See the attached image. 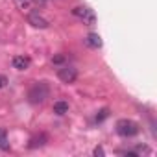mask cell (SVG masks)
<instances>
[{"mask_svg": "<svg viewBox=\"0 0 157 157\" xmlns=\"http://www.w3.org/2000/svg\"><path fill=\"white\" fill-rule=\"evenodd\" d=\"M50 96V87L46 82H37L30 91H28V100L30 104H43Z\"/></svg>", "mask_w": 157, "mask_h": 157, "instance_id": "cell-1", "label": "cell"}, {"mask_svg": "<svg viewBox=\"0 0 157 157\" xmlns=\"http://www.w3.org/2000/svg\"><path fill=\"white\" fill-rule=\"evenodd\" d=\"M115 128H117V133H118L120 137H135V135L140 131L139 124H137L135 120H131V118H120Z\"/></svg>", "mask_w": 157, "mask_h": 157, "instance_id": "cell-2", "label": "cell"}, {"mask_svg": "<svg viewBox=\"0 0 157 157\" xmlns=\"http://www.w3.org/2000/svg\"><path fill=\"white\" fill-rule=\"evenodd\" d=\"M72 13H74L78 19H82L83 24H87V26H94V24H96V15H94V11H93L91 8H87V6H78V8L72 10Z\"/></svg>", "mask_w": 157, "mask_h": 157, "instance_id": "cell-3", "label": "cell"}, {"mask_svg": "<svg viewBox=\"0 0 157 157\" xmlns=\"http://www.w3.org/2000/svg\"><path fill=\"white\" fill-rule=\"evenodd\" d=\"M57 78L63 82V83H74L76 78H78V70L70 65H63L59 70H57Z\"/></svg>", "mask_w": 157, "mask_h": 157, "instance_id": "cell-4", "label": "cell"}, {"mask_svg": "<svg viewBox=\"0 0 157 157\" xmlns=\"http://www.w3.org/2000/svg\"><path fill=\"white\" fill-rule=\"evenodd\" d=\"M28 22L33 26V28H41V30H44V28H48V21L44 19V17H41L39 13H30L28 15Z\"/></svg>", "mask_w": 157, "mask_h": 157, "instance_id": "cell-5", "label": "cell"}, {"mask_svg": "<svg viewBox=\"0 0 157 157\" xmlns=\"http://www.w3.org/2000/svg\"><path fill=\"white\" fill-rule=\"evenodd\" d=\"M11 65H13V68H17V70H26V68H30L32 59H30L28 56H15L13 61H11Z\"/></svg>", "mask_w": 157, "mask_h": 157, "instance_id": "cell-6", "label": "cell"}, {"mask_svg": "<svg viewBox=\"0 0 157 157\" xmlns=\"http://www.w3.org/2000/svg\"><path fill=\"white\" fill-rule=\"evenodd\" d=\"M48 142V135L46 133H39V135H35V137H32L30 139V148H41V146H44Z\"/></svg>", "mask_w": 157, "mask_h": 157, "instance_id": "cell-7", "label": "cell"}, {"mask_svg": "<svg viewBox=\"0 0 157 157\" xmlns=\"http://www.w3.org/2000/svg\"><path fill=\"white\" fill-rule=\"evenodd\" d=\"M85 44L91 46V48H100V46H102V37H100L98 33H89V35L85 37Z\"/></svg>", "mask_w": 157, "mask_h": 157, "instance_id": "cell-8", "label": "cell"}, {"mask_svg": "<svg viewBox=\"0 0 157 157\" xmlns=\"http://www.w3.org/2000/svg\"><path fill=\"white\" fill-rule=\"evenodd\" d=\"M54 113H56V115H59V117L67 115V113H68V102H65V100L56 102V104H54Z\"/></svg>", "mask_w": 157, "mask_h": 157, "instance_id": "cell-9", "label": "cell"}, {"mask_svg": "<svg viewBox=\"0 0 157 157\" xmlns=\"http://www.w3.org/2000/svg\"><path fill=\"white\" fill-rule=\"evenodd\" d=\"M0 150H4V151L10 150V142H8V133H6V129H0Z\"/></svg>", "mask_w": 157, "mask_h": 157, "instance_id": "cell-10", "label": "cell"}, {"mask_svg": "<svg viewBox=\"0 0 157 157\" xmlns=\"http://www.w3.org/2000/svg\"><path fill=\"white\" fill-rule=\"evenodd\" d=\"M107 117H109V109H102V111H98V115H96V122H104Z\"/></svg>", "mask_w": 157, "mask_h": 157, "instance_id": "cell-11", "label": "cell"}, {"mask_svg": "<svg viewBox=\"0 0 157 157\" xmlns=\"http://www.w3.org/2000/svg\"><path fill=\"white\" fill-rule=\"evenodd\" d=\"M10 83V80H8V76H4V74H0V89H4L6 85Z\"/></svg>", "mask_w": 157, "mask_h": 157, "instance_id": "cell-12", "label": "cell"}, {"mask_svg": "<svg viewBox=\"0 0 157 157\" xmlns=\"http://www.w3.org/2000/svg\"><path fill=\"white\" fill-rule=\"evenodd\" d=\"M93 153H94V155H96V157H102V155H104V153H105V151H104V148H102V146H96V148H94V151H93Z\"/></svg>", "mask_w": 157, "mask_h": 157, "instance_id": "cell-13", "label": "cell"}, {"mask_svg": "<svg viewBox=\"0 0 157 157\" xmlns=\"http://www.w3.org/2000/svg\"><path fill=\"white\" fill-rule=\"evenodd\" d=\"M52 61H54L56 65H57V63H63V61H65V56H56V57H54Z\"/></svg>", "mask_w": 157, "mask_h": 157, "instance_id": "cell-14", "label": "cell"}]
</instances>
